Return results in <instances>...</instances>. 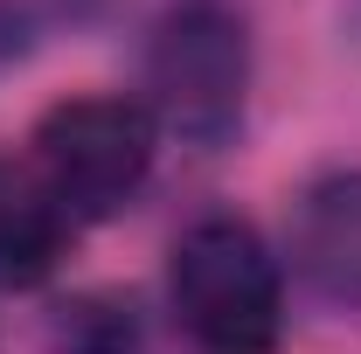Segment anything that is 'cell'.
<instances>
[{
    "label": "cell",
    "instance_id": "cell-1",
    "mask_svg": "<svg viewBox=\"0 0 361 354\" xmlns=\"http://www.w3.org/2000/svg\"><path fill=\"white\" fill-rule=\"evenodd\" d=\"M174 319L195 354H271L285 326V285L264 236L236 216H209L174 243L167 264Z\"/></svg>",
    "mask_w": 361,
    "mask_h": 354
},
{
    "label": "cell",
    "instance_id": "cell-2",
    "mask_svg": "<svg viewBox=\"0 0 361 354\" xmlns=\"http://www.w3.org/2000/svg\"><path fill=\"white\" fill-rule=\"evenodd\" d=\"M243 84H250V42L223 0H174L153 21L146 42L153 126L180 133L188 146H223L243 118Z\"/></svg>",
    "mask_w": 361,
    "mask_h": 354
},
{
    "label": "cell",
    "instance_id": "cell-3",
    "mask_svg": "<svg viewBox=\"0 0 361 354\" xmlns=\"http://www.w3.org/2000/svg\"><path fill=\"white\" fill-rule=\"evenodd\" d=\"M153 111L133 97H70L35 126L28 167L63 202L70 222H97L126 209L139 181L153 174Z\"/></svg>",
    "mask_w": 361,
    "mask_h": 354
},
{
    "label": "cell",
    "instance_id": "cell-4",
    "mask_svg": "<svg viewBox=\"0 0 361 354\" xmlns=\"http://www.w3.org/2000/svg\"><path fill=\"white\" fill-rule=\"evenodd\" d=\"M292 264L334 306H361V174H326L292 209Z\"/></svg>",
    "mask_w": 361,
    "mask_h": 354
},
{
    "label": "cell",
    "instance_id": "cell-5",
    "mask_svg": "<svg viewBox=\"0 0 361 354\" xmlns=\"http://www.w3.org/2000/svg\"><path fill=\"white\" fill-rule=\"evenodd\" d=\"M77 222L28 160H0V285H42Z\"/></svg>",
    "mask_w": 361,
    "mask_h": 354
}]
</instances>
